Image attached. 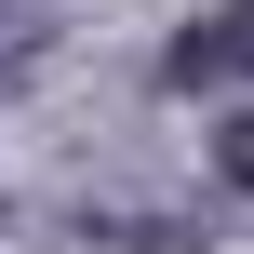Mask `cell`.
I'll return each mask as SVG.
<instances>
[{"label": "cell", "instance_id": "cell-1", "mask_svg": "<svg viewBox=\"0 0 254 254\" xmlns=\"http://www.w3.org/2000/svg\"><path fill=\"white\" fill-rule=\"evenodd\" d=\"M214 161H228V174H241V188H254V107H241V121H228V147H214Z\"/></svg>", "mask_w": 254, "mask_h": 254}]
</instances>
